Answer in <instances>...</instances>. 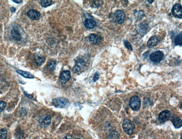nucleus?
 Here are the masks:
<instances>
[{
  "label": "nucleus",
  "instance_id": "nucleus-1",
  "mask_svg": "<svg viewBox=\"0 0 182 139\" xmlns=\"http://www.w3.org/2000/svg\"><path fill=\"white\" fill-rule=\"evenodd\" d=\"M52 103L53 105L59 108H65L69 105V101L65 97H58L54 99Z\"/></svg>",
  "mask_w": 182,
  "mask_h": 139
},
{
  "label": "nucleus",
  "instance_id": "nucleus-2",
  "mask_svg": "<svg viewBox=\"0 0 182 139\" xmlns=\"http://www.w3.org/2000/svg\"><path fill=\"white\" fill-rule=\"evenodd\" d=\"M122 127L124 131L128 135H132L135 131V126L129 119H125L123 121Z\"/></svg>",
  "mask_w": 182,
  "mask_h": 139
},
{
  "label": "nucleus",
  "instance_id": "nucleus-3",
  "mask_svg": "<svg viewBox=\"0 0 182 139\" xmlns=\"http://www.w3.org/2000/svg\"><path fill=\"white\" fill-rule=\"evenodd\" d=\"M129 106L130 108L135 111H137L140 109L141 106V99L138 96H135L131 98L129 100Z\"/></svg>",
  "mask_w": 182,
  "mask_h": 139
},
{
  "label": "nucleus",
  "instance_id": "nucleus-4",
  "mask_svg": "<svg viewBox=\"0 0 182 139\" xmlns=\"http://www.w3.org/2000/svg\"><path fill=\"white\" fill-rule=\"evenodd\" d=\"M182 5L179 3H176L172 7L171 13L174 17L182 19Z\"/></svg>",
  "mask_w": 182,
  "mask_h": 139
},
{
  "label": "nucleus",
  "instance_id": "nucleus-5",
  "mask_svg": "<svg viewBox=\"0 0 182 139\" xmlns=\"http://www.w3.org/2000/svg\"><path fill=\"white\" fill-rule=\"evenodd\" d=\"M163 58L164 54L160 51L154 52L150 56V59L151 61L154 63H159L162 60Z\"/></svg>",
  "mask_w": 182,
  "mask_h": 139
},
{
  "label": "nucleus",
  "instance_id": "nucleus-6",
  "mask_svg": "<svg viewBox=\"0 0 182 139\" xmlns=\"http://www.w3.org/2000/svg\"><path fill=\"white\" fill-rule=\"evenodd\" d=\"M171 114L169 110H166L161 112L159 115L158 119L160 123H164L171 118Z\"/></svg>",
  "mask_w": 182,
  "mask_h": 139
},
{
  "label": "nucleus",
  "instance_id": "nucleus-7",
  "mask_svg": "<svg viewBox=\"0 0 182 139\" xmlns=\"http://www.w3.org/2000/svg\"><path fill=\"white\" fill-rule=\"evenodd\" d=\"M114 17L117 23L121 24L124 22L125 20V14L122 10H117L114 13Z\"/></svg>",
  "mask_w": 182,
  "mask_h": 139
},
{
  "label": "nucleus",
  "instance_id": "nucleus-8",
  "mask_svg": "<svg viewBox=\"0 0 182 139\" xmlns=\"http://www.w3.org/2000/svg\"><path fill=\"white\" fill-rule=\"evenodd\" d=\"M71 78V73L68 70L63 71L59 76V81L62 84L66 83Z\"/></svg>",
  "mask_w": 182,
  "mask_h": 139
},
{
  "label": "nucleus",
  "instance_id": "nucleus-9",
  "mask_svg": "<svg viewBox=\"0 0 182 139\" xmlns=\"http://www.w3.org/2000/svg\"><path fill=\"white\" fill-rule=\"evenodd\" d=\"M51 122V117L49 115L42 116L40 120L39 123L42 127H46L48 126Z\"/></svg>",
  "mask_w": 182,
  "mask_h": 139
},
{
  "label": "nucleus",
  "instance_id": "nucleus-10",
  "mask_svg": "<svg viewBox=\"0 0 182 139\" xmlns=\"http://www.w3.org/2000/svg\"><path fill=\"white\" fill-rule=\"evenodd\" d=\"M85 64V62L84 59H78L76 61L75 66L72 68V72L73 73H78L80 72L81 70L84 67Z\"/></svg>",
  "mask_w": 182,
  "mask_h": 139
},
{
  "label": "nucleus",
  "instance_id": "nucleus-11",
  "mask_svg": "<svg viewBox=\"0 0 182 139\" xmlns=\"http://www.w3.org/2000/svg\"><path fill=\"white\" fill-rule=\"evenodd\" d=\"M89 42L92 44L99 45L102 42V38L100 36L92 33L89 35Z\"/></svg>",
  "mask_w": 182,
  "mask_h": 139
},
{
  "label": "nucleus",
  "instance_id": "nucleus-12",
  "mask_svg": "<svg viewBox=\"0 0 182 139\" xmlns=\"http://www.w3.org/2000/svg\"><path fill=\"white\" fill-rule=\"evenodd\" d=\"M28 16L30 19H31L32 20H38L39 19V18L40 16V14L39 12H37L36 10L32 9L28 12Z\"/></svg>",
  "mask_w": 182,
  "mask_h": 139
},
{
  "label": "nucleus",
  "instance_id": "nucleus-13",
  "mask_svg": "<svg viewBox=\"0 0 182 139\" xmlns=\"http://www.w3.org/2000/svg\"><path fill=\"white\" fill-rule=\"evenodd\" d=\"M159 42V40L158 37L156 35H154L148 40L147 45L149 48H152L153 47L156 46Z\"/></svg>",
  "mask_w": 182,
  "mask_h": 139
},
{
  "label": "nucleus",
  "instance_id": "nucleus-14",
  "mask_svg": "<svg viewBox=\"0 0 182 139\" xmlns=\"http://www.w3.org/2000/svg\"><path fill=\"white\" fill-rule=\"evenodd\" d=\"M96 25V22L91 19H87L84 22V26L88 29H92Z\"/></svg>",
  "mask_w": 182,
  "mask_h": 139
},
{
  "label": "nucleus",
  "instance_id": "nucleus-15",
  "mask_svg": "<svg viewBox=\"0 0 182 139\" xmlns=\"http://www.w3.org/2000/svg\"><path fill=\"white\" fill-rule=\"evenodd\" d=\"M171 122L175 128H180L182 127V120L177 116H174L171 118Z\"/></svg>",
  "mask_w": 182,
  "mask_h": 139
},
{
  "label": "nucleus",
  "instance_id": "nucleus-16",
  "mask_svg": "<svg viewBox=\"0 0 182 139\" xmlns=\"http://www.w3.org/2000/svg\"><path fill=\"white\" fill-rule=\"evenodd\" d=\"M16 72L19 73L20 75H22L25 78H33L34 76L30 74V73H28L27 72H25L23 70H17Z\"/></svg>",
  "mask_w": 182,
  "mask_h": 139
},
{
  "label": "nucleus",
  "instance_id": "nucleus-17",
  "mask_svg": "<svg viewBox=\"0 0 182 139\" xmlns=\"http://www.w3.org/2000/svg\"><path fill=\"white\" fill-rule=\"evenodd\" d=\"M11 35L13 38L16 41H20L22 39V36L20 33L16 29H12L11 31Z\"/></svg>",
  "mask_w": 182,
  "mask_h": 139
},
{
  "label": "nucleus",
  "instance_id": "nucleus-18",
  "mask_svg": "<svg viewBox=\"0 0 182 139\" xmlns=\"http://www.w3.org/2000/svg\"><path fill=\"white\" fill-rule=\"evenodd\" d=\"M175 45H182V33L177 35L175 38Z\"/></svg>",
  "mask_w": 182,
  "mask_h": 139
},
{
  "label": "nucleus",
  "instance_id": "nucleus-19",
  "mask_svg": "<svg viewBox=\"0 0 182 139\" xmlns=\"http://www.w3.org/2000/svg\"><path fill=\"white\" fill-rule=\"evenodd\" d=\"M108 138L109 139H118L119 138V133L116 131H113L109 134Z\"/></svg>",
  "mask_w": 182,
  "mask_h": 139
},
{
  "label": "nucleus",
  "instance_id": "nucleus-20",
  "mask_svg": "<svg viewBox=\"0 0 182 139\" xmlns=\"http://www.w3.org/2000/svg\"><path fill=\"white\" fill-rule=\"evenodd\" d=\"M35 60L36 63L39 65H41L42 64H43L45 61V59L43 58V57H40V56H38L36 57L35 58Z\"/></svg>",
  "mask_w": 182,
  "mask_h": 139
},
{
  "label": "nucleus",
  "instance_id": "nucleus-21",
  "mask_svg": "<svg viewBox=\"0 0 182 139\" xmlns=\"http://www.w3.org/2000/svg\"><path fill=\"white\" fill-rule=\"evenodd\" d=\"M56 66V63L55 61H50L48 65H47V68L48 70L50 71H53V70H55V68Z\"/></svg>",
  "mask_w": 182,
  "mask_h": 139
},
{
  "label": "nucleus",
  "instance_id": "nucleus-22",
  "mask_svg": "<svg viewBox=\"0 0 182 139\" xmlns=\"http://www.w3.org/2000/svg\"><path fill=\"white\" fill-rule=\"evenodd\" d=\"M40 5H42V7H47L52 4V1H51V0H43V1H40Z\"/></svg>",
  "mask_w": 182,
  "mask_h": 139
},
{
  "label": "nucleus",
  "instance_id": "nucleus-23",
  "mask_svg": "<svg viewBox=\"0 0 182 139\" xmlns=\"http://www.w3.org/2000/svg\"><path fill=\"white\" fill-rule=\"evenodd\" d=\"M7 136V131L6 129L2 128L0 130V139H6Z\"/></svg>",
  "mask_w": 182,
  "mask_h": 139
},
{
  "label": "nucleus",
  "instance_id": "nucleus-24",
  "mask_svg": "<svg viewBox=\"0 0 182 139\" xmlns=\"http://www.w3.org/2000/svg\"><path fill=\"white\" fill-rule=\"evenodd\" d=\"M91 2V7H99L102 6L103 3V1H92Z\"/></svg>",
  "mask_w": 182,
  "mask_h": 139
},
{
  "label": "nucleus",
  "instance_id": "nucleus-25",
  "mask_svg": "<svg viewBox=\"0 0 182 139\" xmlns=\"http://www.w3.org/2000/svg\"><path fill=\"white\" fill-rule=\"evenodd\" d=\"M123 42H124L125 46L127 48H128L129 50H132V46L128 41H127V40H124Z\"/></svg>",
  "mask_w": 182,
  "mask_h": 139
},
{
  "label": "nucleus",
  "instance_id": "nucleus-26",
  "mask_svg": "<svg viewBox=\"0 0 182 139\" xmlns=\"http://www.w3.org/2000/svg\"><path fill=\"white\" fill-rule=\"evenodd\" d=\"M6 103L3 101H0V113L2 112L6 108Z\"/></svg>",
  "mask_w": 182,
  "mask_h": 139
},
{
  "label": "nucleus",
  "instance_id": "nucleus-27",
  "mask_svg": "<svg viewBox=\"0 0 182 139\" xmlns=\"http://www.w3.org/2000/svg\"><path fill=\"white\" fill-rule=\"evenodd\" d=\"M99 73L98 72H96L94 74V78H93V81L94 82H96V81H98L99 78Z\"/></svg>",
  "mask_w": 182,
  "mask_h": 139
},
{
  "label": "nucleus",
  "instance_id": "nucleus-28",
  "mask_svg": "<svg viewBox=\"0 0 182 139\" xmlns=\"http://www.w3.org/2000/svg\"><path fill=\"white\" fill-rule=\"evenodd\" d=\"M63 139H73V136L72 135H68L66 136Z\"/></svg>",
  "mask_w": 182,
  "mask_h": 139
},
{
  "label": "nucleus",
  "instance_id": "nucleus-29",
  "mask_svg": "<svg viewBox=\"0 0 182 139\" xmlns=\"http://www.w3.org/2000/svg\"><path fill=\"white\" fill-rule=\"evenodd\" d=\"M13 2L16 3H21L22 2V1H13Z\"/></svg>",
  "mask_w": 182,
  "mask_h": 139
},
{
  "label": "nucleus",
  "instance_id": "nucleus-30",
  "mask_svg": "<svg viewBox=\"0 0 182 139\" xmlns=\"http://www.w3.org/2000/svg\"><path fill=\"white\" fill-rule=\"evenodd\" d=\"M25 93V95H26L27 96H28L29 98H30V99H33V97L32 96H31V95H28L26 93Z\"/></svg>",
  "mask_w": 182,
  "mask_h": 139
},
{
  "label": "nucleus",
  "instance_id": "nucleus-31",
  "mask_svg": "<svg viewBox=\"0 0 182 139\" xmlns=\"http://www.w3.org/2000/svg\"><path fill=\"white\" fill-rule=\"evenodd\" d=\"M11 12H15V9L14 7H12V8H11Z\"/></svg>",
  "mask_w": 182,
  "mask_h": 139
},
{
  "label": "nucleus",
  "instance_id": "nucleus-32",
  "mask_svg": "<svg viewBox=\"0 0 182 139\" xmlns=\"http://www.w3.org/2000/svg\"><path fill=\"white\" fill-rule=\"evenodd\" d=\"M148 2H149V3H152V2H153V1H148Z\"/></svg>",
  "mask_w": 182,
  "mask_h": 139
},
{
  "label": "nucleus",
  "instance_id": "nucleus-33",
  "mask_svg": "<svg viewBox=\"0 0 182 139\" xmlns=\"http://www.w3.org/2000/svg\"><path fill=\"white\" fill-rule=\"evenodd\" d=\"M80 139V138H78V139Z\"/></svg>",
  "mask_w": 182,
  "mask_h": 139
}]
</instances>
